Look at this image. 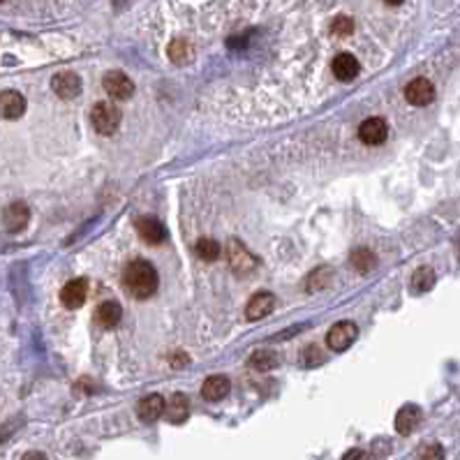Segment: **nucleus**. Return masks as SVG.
<instances>
[{
  "mask_svg": "<svg viewBox=\"0 0 460 460\" xmlns=\"http://www.w3.org/2000/svg\"><path fill=\"white\" fill-rule=\"evenodd\" d=\"M157 284H160V280H157V271H155V266L150 264V261L134 259V261H130L128 266H125L123 287L132 298H137V301L150 298L157 291Z\"/></svg>",
  "mask_w": 460,
  "mask_h": 460,
  "instance_id": "1",
  "label": "nucleus"
},
{
  "mask_svg": "<svg viewBox=\"0 0 460 460\" xmlns=\"http://www.w3.org/2000/svg\"><path fill=\"white\" fill-rule=\"evenodd\" d=\"M91 123L100 134H114L121 125V109L109 102H98L91 111Z\"/></svg>",
  "mask_w": 460,
  "mask_h": 460,
  "instance_id": "2",
  "label": "nucleus"
},
{
  "mask_svg": "<svg viewBox=\"0 0 460 460\" xmlns=\"http://www.w3.org/2000/svg\"><path fill=\"white\" fill-rule=\"evenodd\" d=\"M227 259H229V266L236 275H248V273H255L257 268V257L245 248L241 241H229L227 243Z\"/></svg>",
  "mask_w": 460,
  "mask_h": 460,
  "instance_id": "3",
  "label": "nucleus"
},
{
  "mask_svg": "<svg viewBox=\"0 0 460 460\" xmlns=\"http://www.w3.org/2000/svg\"><path fill=\"white\" fill-rule=\"evenodd\" d=\"M356 338H359V327L354 322H338L327 333V345L333 352H345L347 347L354 345Z\"/></svg>",
  "mask_w": 460,
  "mask_h": 460,
  "instance_id": "4",
  "label": "nucleus"
},
{
  "mask_svg": "<svg viewBox=\"0 0 460 460\" xmlns=\"http://www.w3.org/2000/svg\"><path fill=\"white\" fill-rule=\"evenodd\" d=\"M102 86L114 100H128L134 95V81L125 72H118V70L107 72L102 79Z\"/></svg>",
  "mask_w": 460,
  "mask_h": 460,
  "instance_id": "5",
  "label": "nucleus"
},
{
  "mask_svg": "<svg viewBox=\"0 0 460 460\" xmlns=\"http://www.w3.org/2000/svg\"><path fill=\"white\" fill-rule=\"evenodd\" d=\"M86 298H88V282L84 277H74L60 289V303L67 310H79L86 303Z\"/></svg>",
  "mask_w": 460,
  "mask_h": 460,
  "instance_id": "6",
  "label": "nucleus"
},
{
  "mask_svg": "<svg viewBox=\"0 0 460 460\" xmlns=\"http://www.w3.org/2000/svg\"><path fill=\"white\" fill-rule=\"evenodd\" d=\"M388 137V125L384 118H366L361 125H359V139L363 141L366 146H379L384 144Z\"/></svg>",
  "mask_w": 460,
  "mask_h": 460,
  "instance_id": "7",
  "label": "nucleus"
},
{
  "mask_svg": "<svg viewBox=\"0 0 460 460\" xmlns=\"http://www.w3.org/2000/svg\"><path fill=\"white\" fill-rule=\"evenodd\" d=\"M405 98H407L409 105L426 107L435 100V86L428 81L426 77H416L405 86Z\"/></svg>",
  "mask_w": 460,
  "mask_h": 460,
  "instance_id": "8",
  "label": "nucleus"
},
{
  "mask_svg": "<svg viewBox=\"0 0 460 460\" xmlns=\"http://www.w3.org/2000/svg\"><path fill=\"white\" fill-rule=\"evenodd\" d=\"M30 220V209L23 202H14L3 211V225L10 234H19L21 229H26Z\"/></svg>",
  "mask_w": 460,
  "mask_h": 460,
  "instance_id": "9",
  "label": "nucleus"
},
{
  "mask_svg": "<svg viewBox=\"0 0 460 460\" xmlns=\"http://www.w3.org/2000/svg\"><path fill=\"white\" fill-rule=\"evenodd\" d=\"M51 88L60 100H74L81 93V79L74 72H58L51 79Z\"/></svg>",
  "mask_w": 460,
  "mask_h": 460,
  "instance_id": "10",
  "label": "nucleus"
},
{
  "mask_svg": "<svg viewBox=\"0 0 460 460\" xmlns=\"http://www.w3.org/2000/svg\"><path fill=\"white\" fill-rule=\"evenodd\" d=\"M23 114H26V98L19 91L0 93V116L7 121H17Z\"/></svg>",
  "mask_w": 460,
  "mask_h": 460,
  "instance_id": "11",
  "label": "nucleus"
},
{
  "mask_svg": "<svg viewBox=\"0 0 460 460\" xmlns=\"http://www.w3.org/2000/svg\"><path fill=\"white\" fill-rule=\"evenodd\" d=\"M273 308H275V296L271 294V291H259V294H255L248 301L245 317H248L250 322H259V320H264V317L271 315Z\"/></svg>",
  "mask_w": 460,
  "mask_h": 460,
  "instance_id": "12",
  "label": "nucleus"
},
{
  "mask_svg": "<svg viewBox=\"0 0 460 460\" xmlns=\"http://www.w3.org/2000/svg\"><path fill=\"white\" fill-rule=\"evenodd\" d=\"M331 70L340 81H352V79H356L361 72V63L356 60L352 53H338L331 63Z\"/></svg>",
  "mask_w": 460,
  "mask_h": 460,
  "instance_id": "13",
  "label": "nucleus"
},
{
  "mask_svg": "<svg viewBox=\"0 0 460 460\" xmlns=\"http://www.w3.org/2000/svg\"><path fill=\"white\" fill-rule=\"evenodd\" d=\"M421 407H416V405H405V407H400L398 409V414H395V431H398L400 435H412L419 428V423H421Z\"/></svg>",
  "mask_w": 460,
  "mask_h": 460,
  "instance_id": "14",
  "label": "nucleus"
},
{
  "mask_svg": "<svg viewBox=\"0 0 460 460\" xmlns=\"http://www.w3.org/2000/svg\"><path fill=\"white\" fill-rule=\"evenodd\" d=\"M137 232L141 236V241H146L148 245H160L166 239V229L160 220L155 218H141L137 220Z\"/></svg>",
  "mask_w": 460,
  "mask_h": 460,
  "instance_id": "15",
  "label": "nucleus"
},
{
  "mask_svg": "<svg viewBox=\"0 0 460 460\" xmlns=\"http://www.w3.org/2000/svg\"><path fill=\"white\" fill-rule=\"evenodd\" d=\"M164 414V398L160 393H150L146 395L144 400L137 405V416L141 419V421H146V423H153L157 421Z\"/></svg>",
  "mask_w": 460,
  "mask_h": 460,
  "instance_id": "16",
  "label": "nucleus"
},
{
  "mask_svg": "<svg viewBox=\"0 0 460 460\" xmlns=\"http://www.w3.org/2000/svg\"><path fill=\"white\" fill-rule=\"evenodd\" d=\"M229 388H232V382H229L225 375H211V377H206V382L202 384V395L206 400L218 402L222 398H227Z\"/></svg>",
  "mask_w": 460,
  "mask_h": 460,
  "instance_id": "17",
  "label": "nucleus"
},
{
  "mask_svg": "<svg viewBox=\"0 0 460 460\" xmlns=\"http://www.w3.org/2000/svg\"><path fill=\"white\" fill-rule=\"evenodd\" d=\"M164 414L171 423H183L190 414V400L185 393H173L169 400H164Z\"/></svg>",
  "mask_w": 460,
  "mask_h": 460,
  "instance_id": "18",
  "label": "nucleus"
},
{
  "mask_svg": "<svg viewBox=\"0 0 460 460\" xmlns=\"http://www.w3.org/2000/svg\"><path fill=\"white\" fill-rule=\"evenodd\" d=\"M121 317H123V308L118 305L116 301H105V303H100L98 310H95V322H98L102 329L118 327Z\"/></svg>",
  "mask_w": 460,
  "mask_h": 460,
  "instance_id": "19",
  "label": "nucleus"
},
{
  "mask_svg": "<svg viewBox=\"0 0 460 460\" xmlns=\"http://www.w3.org/2000/svg\"><path fill=\"white\" fill-rule=\"evenodd\" d=\"M435 271L431 266H421L416 268L414 275H412V289L416 291V294H423V291H431L435 287Z\"/></svg>",
  "mask_w": 460,
  "mask_h": 460,
  "instance_id": "20",
  "label": "nucleus"
},
{
  "mask_svg": "<svg viewBox=\"0 0 460 460\" xmlns=\"http://www.w3.org/2000/svg\"><path fill=\"white\" fill-rule=\"evenodd\" d=\"M350 261L359 273H370V271H375V266H377V257L372 255L368 248H356L350 255Z\"/></svg>",
  "mask_w": 460,
  "mask_h": 460,
  "instance_id": "21",
  "label": "nucleus"
},
{
  "mask_svg": "<svg viewBox=\"0 0 460 460\" xmlns=\"http://www.w3.org/2000/svg\"><path fill=\"white\" fill-rule=\"evenodd\" d=\"M331 277H333V271H331L329 266L315 268V271L305 277V289H308V291H322V289H327L329 282H331Z\"/></svg>",
  "mask_w": 460,
  "mask_h": 460,
  "instance_id": "22",
  "label": "nucleus"
},
{
  "mask_svg": "<svg viewBox=\"0 0 460 460\" xmlns=\"http://www.w3.org/2000/svg\"><path fill=\"white\" fill-rule=\"evenodd\" d=\"M250 368H255L259 372H266V370H273L277 366V354L271 350H259L250 356Z\"/></svg>",
  "mask_w": 460,
  "mask_h": 460,
  "instance_id": "23",
  "label": "nucleus"
},
{
  "mask_svg": "<svg viewBox=\"0 0 460 460\" xmlns=\"http://www.w3.org/2000/svg\"><path fill=\"white\" fill-rule=\"evenodd\" d=\"M195 252H197V257L204 259V261H216V259L222 255V248H220V243H218V241H213V239H202V241H197Z\"/></svg>",
  "mask_w": 460,
  "mask_h": 460,
  "instance_id": "24",
  "label": "nucleus"
},
{
  "mask_svg": "<svg viewBox=\"0 0 460 460\" xmlns=\"http://www.w3.org/2000/svg\"><path fill=\"white\" fill-rule=\"evenodd\" d=\"M169 58L173 63H185L192 58V49H190V44L185 39H173L169 44Z\"/></svg>",
  "mask_w": 460,
  "mask_h": 460,
  "instance_id": "25",
  "label": "nucleus"
},
{
  "mask_svg": "<svg viewBox=\"0 0 460 460\" xmlns=\"http://www.w3.org/2000/svg\"><path fill=\"white\" fill-rule=\"evenodd\" d=\"M301 361H303V366H320V363L324 361V352H322V347L320 345H308L303 352H301Z\"/></svg>",
  "mask_w": 460,
  "mask_h": 460,
  "instance_id": "26",
  "label": "nucleus"
},
{
  "mask_svg": "<svg viewBox=\"0 0 460 460\" xmlns=\"http://www.w3.org/2000/svg\"><path fill=\"white\" fill-rule=\"evenodd\" d=\"M331 30L336 35H352L354 30V21L350 17H338L336 21L331 23Z\"/></svg>",
  "mask_w": 460,
  "mask_h": 460,
  "instance_id": "27",
  "label": "nucleus"
},
{
  "mask_svg": "<svg viewBox=\"0 0 460 460\" xmlns=\"http://www.w3.org/2000/svg\"><path fill=\"white\" fill-rule=\"evenodd\" d=\"M419 460H444V449L442 444H428V447L421 451Z\"/></svg>",
  "mask_w": 460,
  "mask_h": 460,
  "instance_id": "28",
  "label": "nucleus"
},
{
  "mask_svg": "<svg viewBox=\"0 0 460 460\" xmlns=\"http://www.w3.org/2000/svg\"><path fill=\"white\" fill-rule=\"evenodd\" d=\"M343 460H368V454H366L363 449H356V447H354V449H350V451H347V454L343 456Z\"/></svg>",
  "mask_w": 460,
  "mask_h": 460,
  "instance_id": "29",
  "label": "nucleus"
},
{
  "mask_svg": "<svg viewBox=\"0 0 460 460\" xmlns=\"http://www.w3.org/2000/svg\"><path fill=\"white\" fill-rule=\"evenodd\" d=\"M21 460H46V456H44V454H39V451H28V454L23 456Z\"/></svg>",
  "mask_w": 460,
  "mask_h": 460,
  "instance_id": "30",
  "label": "nucleus"
},
{
  "mask_svg": "<svg viewBox=\"0 0 460 460\" xmlns=\"http://www.w3.org/2000/svg\"><path fill=\"white\" fill-rule=\"evenodd\" d=\"M384 3H386V5H400L402 0H384Z\"/></svg>",
  "mask_w": 460,
  "mask_h": 460,
  "instance_id": "31",
  "label": "nucleus"
},
{
  "mask_svg": "<svg viewBox=\"0 0 460 460\" xmlns=\"http://www.w3.org/2000/svg\"><path fill=\"white\" fill-rule=\"evenodd\" d=\"M0 3H3V0H0Z\"/></svg>",
  "mask_w": 460,
  "mask_h": 460,
  "instance_id": "32",
  "label": "nucleus"
}]
</instances>
